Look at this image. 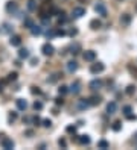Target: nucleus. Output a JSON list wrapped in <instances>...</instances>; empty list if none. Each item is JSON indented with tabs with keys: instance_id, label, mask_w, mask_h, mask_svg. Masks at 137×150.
I'll return each mask as SVG.
<instances>
[{
	"instance_id": "1",
	"label": "nucleus",
	"mask_w": 137,
	"mask_h": 150,
	"mask_svg": "<svg viewBox=\"0 0 137 150\" xmlns=\"http://www.w3.org/2000/svg\"><path fill=\"white\" fill-rule=\"evenodd\" d=\"M104 70H105V65L102 62H94V64H92V65H90V71L93 74H99V73H102Z\"/></svg>"
},
{
	"instance_id": "2",
	"label": "nucleus",
	"mask_w": 137,
	"mask_h": 150,
	"mask_svg": "<svg viewBox=\"0 0 137 150\" xmlns=\"http://www.w3.org/2000/svg\"><path fill=\"white\" fill-rule=\"evenodd\" d=\"M82 15H85V8H82V6L73 8V11H72V17L73 18H81Z\"/></svg>"
},
{
	"instance_id": "3",
	"label": "nucleus",
	"mask_w": 137,
	"mask_h": 150,
	"mask_svg": "<svg viewBox=\"0 0 137 150\" xmlns=\"http://www.w3.org/2000/svg\"><path fill=\"white\" fill-rule=\"evenodd\" d=\"M41 52H43V55H46V56H52V55H54V52H55V49H54V46H52V44L46 42V44L41 47Z\"/></svg>"
},
{
	"instance_id": "4",
	"label": "nucleus",
	"mask_w": 137,
	"mask_h": 150,
	"mask_svg": "<svg viewBox=\"0 0 137 150\" xmlns=\"http://www.w3.org/2000/svg\"><path fill=\"white\" fill-rule=\"evenodd\" d=\"M2 147L5 149V150H11V149H14V141L11 140V138H2Z\"/></svg>"
},
{
	"instance_id": "5",
	"label": "nucleus",
	"mask_w": 137,
	"mask_h": 150,
	"mask_svg": "<svg viewBox=\"0 0 137 150\" xmlns=\"http://www.w3.org/2000/svg\"><path fill=\"white\" fill-rule=\"evenodd\" d=\"M94 11H96L99 15H102V17H105V15H107V8H105V5L101 3V2L94 5Z\"/></svg>"
},
{
	"instance_id": "6",
	"label": "nucleus",
	"mask_w": 137,
	"mask_h": 150,
	"mask_svg": "<svg viewBox=\"0 0 137 150\" xmlns=\"http://www.w3.org/2000/svg\"><path fill=\"white\" fill-rule=\"evenodd\" d=\"M68 91H70V93H73V94H79V93H81V83H79V80H75V82L70 85Z\"/></svg>"
},
{
	"instance_id": "7",
	"label": "nucleus",
	"mask_w": 137,
	"mask_h": 150,
	"mask_svg": "<svg viewBox=\"0 0 137 150\" xmlns=\"http://www.w3.org/2000/svg\"><path fill=\"white\" fill-rule=\"evenodd\" d=\"M84 59L88 61V62H93L94 59H96V52L94 50H87L85 53H84Z\"/></svg>"
},
{
	"instance_id": "8",
	"label": "nucleus",
	"mask_w": 137,
	"mask_h": 150,
	"mask_svg": "<svg viewBox=\"0 0 137 150\" xmlns=\"http://www.w3.org/2000/svg\"><path fill=\"white\" fill-rule=\"evenodd\" d=\"M78 70V62L76 61H68L67 62V71L68 73H75Z\"/></svg>"
},
{
	"instance_id": "9",
	"label": "nucleus",
	"mask_w": 137,
	"mask_h": 150,
	"mask_svg": "<svg viewBox=\"0 0 137 150\" xmlns=\"http://www.w3.org/2000/svg\"><path fill=\"white\" fill-rule=\"evenodd\" d=\"M76 141L79 144H82V146H87V144H90V137L88 135H79L76 138Z\"/></svg>"
},
{
	"instance_id": "10",
	"label": "nucleus",
	"mask_w": 137,
	"mask_h": 150,
	"mask_svg": "<svg viewBox=\"0 0 137 150\" xmlns=\"http://www.w3.org/2000/svg\"><path fill=\"white\" fill-rule=\"evenodd\" d=\"M88 106H92V105H90V102H88V99H82V100H79V102H78V108H79L81 111L87 109Z\"/></svg>"
},
{
	"instance_id": "11",
	"label": "nucleus",
	"mask_w": 137,
	"mask_h": 150,
	"mask_svg": "<svg viewBox=\"0 0 137 150\" xmlns=\"http://www.w3.org/2000/svg\"><path fill=\"white\" fill-rule=\"evenodd\" d=\"M116 111H117V103H116V102H110V103L107 105V112L111 115V114H114Z\"/></svg>"
},
{
	"instance_id": "12",
	"label": "nucleus",
	"mask_w": 137,
	"mask_h": 150,
	"mask_svg": "<svg viewBox=\"0 0 137 150\" xmlns=\"http://www.w3.org/2000/svg\"><path fill=\"white\" fill-rule=\"evenodd\" d=\"M9 42H11V46L18 47L20 44H22V38H20L18 35H12V36H11V40H9Z\"/></svg>"
},
{
	"instance_id": "13",
	"label": "nucleus",
	"mask_w": 137,
	"mask_h": 150,
	"mask_svg": "<svg viewBox=\"0 0 137 150\" xmlns=\"http://www.w3.org/2000/svg\"><path fill=\"white\" fill-rule=\"evenodd\" d=\"M31 34H32L34 36H38V35H41L43 34V29H41V26H32V28H31Z\"/></svg>"
},
{
	"instance_id": "14",
	"label": "nucleus",
	"mask_w": 137,
	"mask_h": 150,
	"mask_svg": "<svg viewBox=\"0 0 137 150\" xmlns=\"http://www.w3.org/2000/svg\"><path fill=\"white\" fill-rule=\"evenodd\" d=\"M15 103H17V108H18L20 111H24L26 108H28V103H26L24 99H17V102H15Z\"/></svg>"
},
{
	"instance_id": "15",
	"label": "nucleus",
	"mask_w": 137,
	"mask_h": 150,
	"mask_svg": "<svg viewBox=\"0 0 137 150\" xmlns=\"http://www.w3.org/2000/svg\"><path fill=\"white\" fill-rule=\"evenodd\" d=\"M102 26V23H101V20H98V18H93L92 21H90V28L93 29V30H96V29H99Z\"/></svg>"
},
{
	"instance_id": "16",
	"label": "nucleus",
	"mask_w": 137,
	"mask_h": 150,
	"mask_svg": "<svg viewBox=\"0 0 137 150\" xmlns=\"http://www.w3.org/2000/svg\"><path fill=\"white\" fill-rule=\"evenodd\" d=\"M120 23H122L123 26H128L131 23V15L130 14H123L122 17H120Z\"/></svg>"
},
{
	"instance_id": "17",
	"label": "nucleus",
	"mask_w": 137,
	"mask_h": 150,
	"mask_svg": "<svg viewBox=\"0 0 137 150\" xmlns=\"http://www.w3.org/2000/svg\"><path fill=\"white\" fill-rule=\"evenodd\" d=\"M18 58L20 59H28L29 58V50L28 49H20L18 50Z\"/></svg>"
},
{
	"instance_id": "18",
	"label": "nucleus",
	"mask_w": 137,
	"mask_h": 150,
	"mask_svg": "<svg viewBox=\"0 0 137 150\" xmlns=\"http://www.w3.org/2000/svg\"><path fill=\"white\" fill-rule=\"evenodd\" d=\"M101 87H102V82L99 79H94V80H92V82H90V88L92 89H99Z\"/></svg>"
},
{
	"instance_id": "19",
	"label": "nucleus",
	"mask_w": 137,
	"mask_h": 150,
	"mask_svg": "<svg viewBox=\"0 0 137 150\" xmlns=\"http://www.w3.org/2000/svg\"><path fill=\"white\" fill-rule=\"evenodd\" d=\"M101 96H93V97H90V99H88V102H90V105L92 106H94V105H99V103H101Z\"/></svg>"
},
{
	"instance_id": "20",
	"label": "nucleus",
	"mask_w": 137,
	"mask_h": 150,
	"mask_svg": "<svg viewBox=\"0 0 137 150\" xmlns=\"http://www.w3.org/2000/svg\"><path fill=\"white\" fill-rule=\"evenodd\" d=\"M6 11H8V12H14V11H17V3H15V2H8L6 3Z\"/></svg>"
},
{
	"instance_id": "21",
	"label": "nucleus",
	"mask_w": 137,
	"mask_h": 150,
	"mask_svg": "<svg viewBox=\"0 0 137 150\" xmlns=\"http://www.w3.org/2000/svg\"><path fill=\"white\" fill-rule=\"evenodd\" d=\"M111 129L114 132H119L120 129H122V123H120V121H114L113 124H111Z\"/></svg>"
},
{
	"instance_id": "22",
	"label": "nucleus",
	"mask_w": 137,
	"mask_h": 150,
	"mask_svg": "<svg viewBox=\"0 0 137 150\" xmlns=\"http://www.w3.org/2000/svg\"><path fill=\"white\" fill-rule=\"evenodd\" d=\"M70 53H72V55H78V53H79V50H81V46L79 44H75V46H72L70 47Z\"/></svg>"
},
{
	"instance_id": "23",
	"label": "nucleus",
	"mask_w": 137,
	"mask_h": 150,
	"mask_svg": "<svg viewBox=\"0 0 137 150\" xmlns=\"http://www.w3.org/2000/svg\"><path fill=\"white\" fill-rule=\"evenodd\" d=\"M125 93L128 94V96H133V94L136 93V87H134V85H128V87H126V89H125Z\"/></svg>"
},
{
	"instance_id": "24",
	"label": "nucleus",
	"mask_w": 137,
	"mask_h": 150,
	"mask_svg": "<svg viewBox=\"0 0 137 150\" xmlns=\"http://www.w3.org/2000/svg\"><path fill=\"white\" fill-rule=\"evenodd\" d=\"M98 147H99V149H108V147H110V144H108V141L101 140V141L98 143Z\"/></svg>"
},
{
	"instance_id": "25",
	"label": "nucleus",
	"mask_w": 137,
	"mask_h": 150,
	"mask_svg": "<svg viewBox=\"0 0 137 150\" xmlns=\"http://www.w3.org/2000/svg\"><path fill=\"white\" fill-rule=\"evenodd\" d=\"M28 9H29V11H35V9H37L35 0H28Z\"/></svg>"
},
{
	"instance_id": "26",
	"label": "nucleus",
	"mask_w": 137,
	"mask_h": 150,
	"mask_svg": "<svg viewBox=\"0 0 137 150\" xmlns=\"http://www.w3.org/2000/svg\"><path fill=\"white\" fill-rule=\"evenodd\" d=\"M23 24H24V28H28V29H31L34 26V21L31 20V18H24V21H23Z\"/></svg>"
},
{
	"instance_id": "27",
	"label": "nucleus",
	"mask_w": 137,
	"mask_h": 150,
	"mask_svg": "<svg viewBox=\"0 0 137 150\" xmlns=\"http://www.w3.org/2000/svg\"><path fill=\"white\" fill-rule=\"evenodd\" d=\"M34 109L35 111H41V109H43V103H41L40 100H35L34 102Z\"/></svg>"
},
{
	"instance_id": "28",
	"label": "nucleus",
	"mask_w": 137,
	"mask_h": 150,
	"mask_svg": "<svg viewBox=\"0 0 137 150\" xmlns=\"http://www.w3.org/2000/svg\"><path fill=\"white\" fill-rule=\"evenodd\" d=\"M66 21H67V17H66V14L61 11V12H60V17H58V23L61 24V23H66Z\"/></svg>"
},
{
	"instance_id": "29",
	"label": "nucleus",
	"mask_w": 137,
	"mask_h": 150,
	"mask_svg": "<svg viewBox=\"0 0 137 150\" xmlns=\"http://www.w3.org/2000/svg\"><path fill=\"white\" fill-rule=\"evenodd\" d=\"M58 93H60L61 96H62V94H67V93H68V88L66 87V85H61V87L58 88Z\"/></svg>"
},
{
	"instance_id": "30",
	"label": "nucleus",
	"mask_w": 137,
	"mask_h": 150,
	"mask_svg": "<svg viewBox=\"0 0 137 150\" xmlns=\"http://www.w3.org/2000/svg\"><path fill=\"white\" fill-rule=\"evenodd\" d=\"M56 34H55V29H49V30H46V36L47 38H54Z\"/></svg>"
},
{
	"instance_id": "31",
	"label": "nucleus",
	"mask_w": 137,
	"mask_h": 150,
	"mask_svg": "<svg viewBox=\"0 0 137 150\" xmlns=\"http://www.w3.org/2000/svg\"><path fill=\"white\" fill-rule=\"evenodd\" d=\"M122 111H123V114H125V115H128V114H131V112H133V108H131L130 105H126V106H123V109H122Z\"/></svg>"
},
{
	"instance_id": "32",
	"label": "nucleus",
	"mask_w": 137,
	"mask_h": 150,
	"mask_svg": "<svg viewBox=\"0 0 137 150\" xmlns=\"http://www.w3.org/2000/svg\"><path fill=\"white\" fill-rule=\"evenodd\" d=\"M11 30H12V26L9 24V23H5V24H3V32H6V34H9Z\"/></svg>"
},
{
	"instance_id": "33",
	"label": "nucleus",
	"mask_w": 137,
	"mask_h": 150,
	"mask_svg": "<svg viewBox=\"0 0 137 150\" xmlns=\"http://www.w3.org/2000/svg\"><path fill=\"white\" fill-rule=\"evenodd\" d=\"M8 120L11 121V123H12V121H15V120H17V112H11V114L8 115Z\"/></svg>"
},
{
	"instance_id": "34",
	"label": "nucleus",
	"mask_w": 137,
	"mask_h": 150,
	"mask_svg": "<svg viewBox=\"0 0 137 150\" xmlns=\"http://www.w3.org/2000/svg\"><path fill=\"white\" fill-rule=\"evenodd\" d=\"M58 146L62 147V149H66V147H67V143H66L64 138H60V140H58Z\"/></svg>"
},
{
	"instance_id": "35",
	"label": "nucleus",
	"mask_w": 137,
	"mask_h": 150,
	"mask_svg": "<svg viewBox=\"0 0 137 150\" xmlns=\"http://www.w3.org/2000/svg\"><path fill=\"white\" fill-rule=\"evenodd\" d=\"M66 132L67 133H75L76 132V126H67L66 127Z\"/></svg>"
},
{
	"instance_id": "36",
	"label": "nucleus",
	"mask_w": 137,
	"mask_h": 150,
	"mask_svg": "<svg viewBox=\"0 0 137 150\" xmlns=\"http://www.w3.org/2000/svg\"><path fill=\"white\" fill-rule=\"evenodd\" d=\"M6 79H8V82H11V80H15V79H17V73H9Z\"/></svg>"
},
{
	"instance_id": "37",
	"label": "nucleus",
	"mask_w": 137,
	"mask_h": 150,
	"mask_svg": "<svg viewBox=\"0 0 137 150\" xmlns=\"http://www.w3.org/2000/svg\"><path fill=\"white\" fill-rule=\"evenodd\" d=\"M41 123H43V126H44V127H50V126H52V121H50L49 118L43 120V121H41Z\"/></svg>"
},
{
	"instance_id": "38",
	"label": "nucleus",
	"mask_w": 137,
	"mask_h": 150,
	"mask_svg": "<svg viewBox=\"0 0 137 150\" xmlns=\"http://www.w3.org/2000/svg\"><path fill=\"white\" fill-rule=\"evenodd\" d=\"M58 77H60V74H54L50 79H47V82H52V83H54V82H56V80H58Z\"/></svg>"
},
{
	"instance_id": "39",
	"label": "nucleus",
	"mask_w": 137,
	"mask_h": 150,
	"mask_svg": "<svg viewBox=\"0 0 137 150\" xmlns=\"http://www.w3.org/2000/svg\"><path fill=\"white\" fill-rule=\"evenodd\" d=\"M55 34H56V35L64 36V35H66V30H64V29H55Z\"/></svg>"
},
{
	"instance_id": "40",
	"label": "nucleus",
	"mask_w": 137,
	"mask_h": 150,
	"mask_svg": "<svg viewBox=\"0 0 137 150\" xmlns=\"http://www.w3.org/2000/svg\"><path fill=\"white\" fill-rule=\"evenodd\" d=\"M32 123H34V124H37V126H40L41 118H40V117H34V118H32Z\"/></svg>"
},
{
	"instance_id": "41",
	"label": "nucleus",
	"mask_w": 137,
	"mask_h": 150,
	"mask_svg": "<svg viewBox=\"0 0 137 150\" xmlns=\"http://www.w3.org/2000/svg\"><path fill=\"white\" fill-rule=\"evenodd\" d=\"M55 103L56 105H62V103H64V100H62V97H58V99H55Z\"/></svg>"
},
{
	"instance_id": "42",
	"label": "nucleus",
	"mask_w": 137,
	"mask_h": 150,
	"mask_svg": "<svg viewBox=\"0 0 137 150\" xmlns=\"http://www.w3.org/2000/svg\"><path fill=\"white\" fill-rule=\"evenodd\" d=\"M32 93H34V94H41V89H38V88L32 87Z\"/></svg>"
},
{
	"instance_id": "43",
	"label": "nucleus",
	"mask_w": 137,
	"mask_h": 150,
	"mask_svg": "<svg viewBox=\"0 0 137 150\" xmlns=\"http://www.w3.org/2000/svg\"><path fill=\"white\" fill-rule=\"evenodd\" d=\"M126 118H128V120H136L137 117H136L134 114H128V115H126Z\"/></svg>"
},
{
	"instance_id": "44",
	"label": "nucleus",
	"mask_w": 137,
	"mask_h": 150,
	"mask_svg": "<svg viewBox=\"0 0 137 150\" xmlns=\"http://www.w3.org/2000/svg\"><path fill=\"white\" fill-rule=\"evenodd\" d=\"M68 34H70V35H72V36H75V35H76V34H78V30H76V29H72V30H70V32H68Z\"/></svg>"
},
{
	"instance_id": "45",
	"label": "nucleus",
	"mask_w": 137,
	"mask_h": 150,
	"mask_svg": "<svg viewBox=\"0 0 137 150\" xmlns=\"http://www.w3.org/2000/svg\"><path fill=\"white\" fill-rule=\"evenodd\" d=\"M31 62H32V65H37V64H38V59L34 58V59H31Z\"/></svg>"
},
{
	"instance_id": "46",
	"label": "nucleus",
	"mask_w": 137,
	"mask_h": 150,
	"mask_svg": "<svg viewBox=\"0 0 137 150\" xmlns=\"http://www.w3.org/2000/svg\"><path fill=\"white\" fill-rule=\"evenodd\" d=\"M26 135H29V137H32V135H34V132H32V130H26Z\"/></svg>"
},
{
	"instance_id": "47",
	"label": "nucleus",
	"mask_w": 137,
	"mask_h": 150,
	"mask_svg": "<svg viewBox=\"0 0 137 150\" xmlns=\"http://www.w3.org/2000/svg\"><path fill=\"white\" fill-rule=\"evenodd\" d=\"M136 143H137V133H136Z\"/></svg>"
},
{
	"instance_id": "48",
	"label": "nucleus",
	"mask_w": 137,
	"mask_h": 150,
	"mask_svg": "<svg viewBox=\"0 0 137 150\" xmlns=\"http://www.w3.org/2000/svg\"><path fill=\"white\" fill-rule=\"evenodd\" d=\"M136 11H137V6H136Z\"/></svg>"
}]
</instances>
